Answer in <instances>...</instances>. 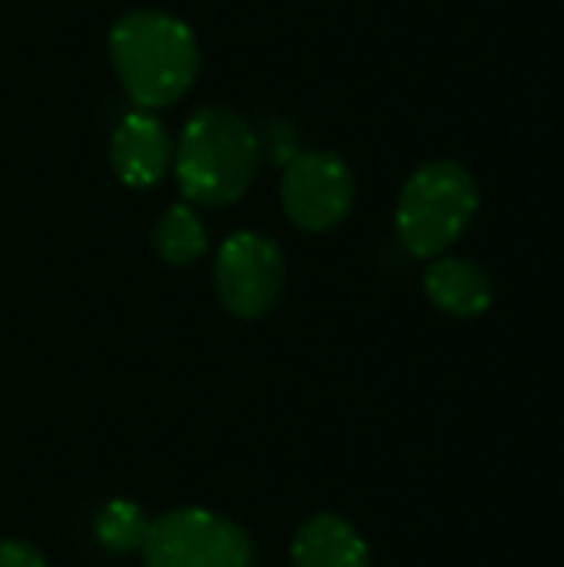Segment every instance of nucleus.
<instances>
[{
  "instance_id": "nucleus-1",
  "label": "nucleus",
  "mask_w": 564,
  "mask_h": 567,
  "mask_svg": "<svg viewBox=\"0 0 564 567\" xmlns=\"http://www.w3.org/2000/svg\"><path fill=\"white\" fill-rule=\"evenodd\" d=\"M110 60L136 106L160 110L176 103L199 73L193 30L163 10H130L110 33Z\"/></svg>"
},
{
  "instance_id": "nucleus-2",
  "label": "nucleus",
  "mask_w": 564,
  "mask_h": 567,
  "mask_svg": "<svg viewBox=\"0 0 564 567\" xmlns=\"http://www.w3.org/2000/svg\"><path fill=\"white\" fill-rule=\"evenodd\" d=\"M173 166L186 199L199 206H229L256 179L259 136L239 113L203 106L183 126Z\"/></svg>"
},
{
  "instance_id": "nucleus-3",
  "label": "nucleus",
  "mask_w": 564,
  "mask_h": 567,
  "mask_svg": "<svg viewBox=\"0 0 564 567\" xmlns=\"http://www.w3.org/2000/svg\"><path fill=\"white\" fill-rule=\"evenodd\" d=\"M475 209V176L455 159H435L419 166L402 186L396 229L412 256L435 259L469 229Z\"/></svg>"
},
{
  "instance_id": "nucleus-4",
  "label": "nucleus",
  "mask_w": 564,
  "mask_h": 567,
  "mask_svg": "<svg viewBox=\"0 0 564 567\" xmlns=\"http://www.w3.org/2000/svg\"><path fill=\"white\" fill-rule=\"evenodd\" d=\"M146 567H253V545L239 525L206 508H176L150 525Z\"/></svg>"
},
{
  "instance_id": "nucleus-5",
  "label": "nucleus",
  "mask_w": 564,
  "mask_h": 567,
  "mask_svg": "<svg viewBox=\"0 0 564 567\" xmlns=\"http://www.w3.org/2000/svg\"><path fill=\"white\" fill-rule=\"evenodd\" d=\"M283 282H286V259L269 236L236 233L219 246L216 292L233 316L239 319L266 316L279 302Z\"/></svg>"
},
{
  "instance_id": "nucleus-6",
  "label": "nucleus",
  "mask_w": 564,
  "mask_h": 567,
  "mask_svg": "<svg viewBox=\"0 0 564 567\" xmlns=\"http://www.w3.org/2000/svg\"><path fill=\"white\" fill-rule=\"evenodd\" d=\"M352 193L356 183L342 156L322 150L293 156L283 176V209L306 233H322L342 223L352 206Z\"/></svg>"
},
{
  "instance_id": "nucleus-7",
  "label": "nucleus",
  "mask_w": 564,
  "mask_h": 567,
  "mask_svg": "<svg viewBox=\"0 0 564 567\" xmlns=\"http://www.w3.org/2000/svg\"><path fill=\"white\" fill-rule=\"evenodd\" d=\"M173 140L153 113H130L120 120L110 140V159L123 183L156 186L173 166Z\"/></svg>"
},
{
  "instance_id": "nucleus-8",
  "label": "nucleus",
  "mask_w": 564,
  "mask_h": 567,
  "mask_svg": "<svg viewBox=\"0 0 564 567\" xmlns=\"http://www.w3.org/2000/svg\"><path fill=\"white\" fill-rule=\"evenodd\" d=\"M425 296L445 316L479 319L489 312L495 286L479 262L459 256H435V262L425 269Z\"/></svg>"
},
{
  "instance_id": "nucleus-9",
  "label": "nucleus",
  "mask_w": 564,
  "mask_h": 567,
  "mask_svg": "<svg viewBox=\"0 0 564 567\" xmlns=\"http://www.w3.org/2000/svg\"><path fill=\"white\" fill-rule=\"evenodd\" d=\"M293 567H372V555L346 518L316 515L296 532Z\"/></svg>"
},
{
  "instance_id": "nucleus-10",
  "label": "nucleus",
  "mask_w": 564,
  "mask_h": 567,
  "mask_svg": "<svg viewBox=\"0 0 564 567\" xmlns=\"http://www.w3.org/2000/svg\"><path fill=\"white\" fill-rule=\"evenodd\" d=\"M206 226L189 206H173L156 226V252L170 266H189L206 252Z\"/></svg>"
},
{
  "instance_id": "nucleus-11",
  "label": "nucleus",
  "mask_w": 564,
  "mask_h": 567,
  "mask_svg": "<svg viewBox=\"0 0 564 567\" xmlns=\"http://www.w3.org/2000/svg\"><path fill=\"white\" fill-rule=\"evenodd\" d=\"M93 528H96V538H100L103 548H110V551H136L146 542L150 522H146L140 505L116 498V502L100 508Z\"/></svg>"
},
{
  "instance_id": "nucleus-12",
  "label": "nucleus",
  "mask_w": 564,
  "mask_h": 567,
  "mask_svg": "<svg viewBox=\"0 0 564 567\" xmlns=\"http://www.w3.org/2000/svg\"><path fill=\"white\" fill-rule=\"evenodd\" d=\"M0 567H47V561L27 542H0Z\"/></svg>"
}]
</instances>
